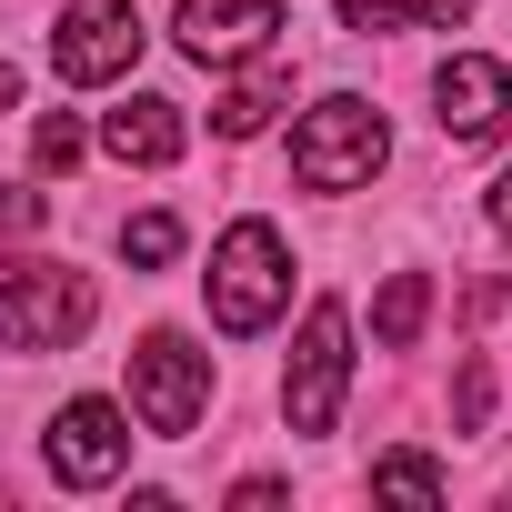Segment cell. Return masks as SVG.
<instances>
[{
  "mask_svg": "<svg viewBox=\"0 0 512 512\" xmlns=\"http://www.w3.org/2000/svg\"><path fill=\"white\" fill-rule=\"evenodd\" d=\"M181 101H161V91H141V101H121L111 121H101V151L111 161H131V171H161V161H181Z\"/></svg>",
  "mask_w": 512,
  "mask_h": 512,
  "instance_id": "cell-10",
  "label": "cell"
},
{
  "mask_svg": "<svg viewBox=\"0 0 512 512\" xmlns=\"http://www.w3.org/2000/svg\"><path fill=\"white\" fill-rule=\"evenodd\" d=\"M382 151H392V131H382V111L352 101V91L312 101L302 131H292V171H302V191H362V181L382 171Z\"/></svg>",
  "mask_w": 512,
  "mask_h": 512,
  "instance_id": "cell-3",
  "label": "cell"
},
{
  "mask_svg": "<svg viewBox=\"0 0 512 512\" xmlns=\"http://www.w3.org/2000/svg\"><path fill=\"white\" fill-rule=\"evenodd\" d=\"M131 61H141V11H131V0H71V11H61V31H51V71L61 81L101 91Z\"/></svg>",
  "mask_w": 512,
  "mask_h": 512,
  "instance_id": "cell-7",
  "label": "cell"
},
{
  "mask_svg": "<svg viewBox=\"0 0 512 512\" xmlns=\"http://www.w3.org/2000/svg\"><path fill=\"white\" fill-rule=\"evenodd\" d=\"M272 111H282V71H251V81H231V91L211 101V131H221V141H251Z\"/></svg>",
  "mask_w": 512,
  "mask_h": 512,
  "instance_id": "cell-13",
  "label": "cell"
},
{
  "mask_svg": "<svg viewBox=\"0 0 512 512\" xmlns=\"http://www.w3.org/2000/svg\"><path fill=\"white\" fill-rule=\"evenodd\" d=\"M282 302H292V251H282V231H272V221H231V231L211 241V322H221V332H262V322H282Z\"/></svg>",
  "mask_w": 512,
  "mask_h": 512,
  "instance_id": "cell-1",
  "label": "cell"
},
{
  "mask_svg": "<svg viewBox=\"0 0 512 512\" xmlns=\"http://www.w3.org/2000/svg\"><path fill=\"white\" fill-rule=\"evenodd\" d=\"M231 512H282V482H272V472H251V482H231Z\"/></svg>",
  "mask_w": 512,
  "mask_h": 512,
  "instance_id": "cell-19",
  "label": "cell"
},
{
  "mask_svg": "<svg viewBox=\"0 0 512 512\" xmlns=\"http://www.w3.org/2000/svg\"><path fill=\"white\" fill-rule=\"evenodd\" d=\"M121 251H131L141 272H161L171 251H181V221H171V211H141V221H121Z\"/></svg>",
  "mask_w": 512,
  "mask_h": 512,
  "instance_id": "cell-15",
  "label": "cell"
},
{
  "mask_svg": "<svg viewBox=\"0 0 512 512\" xmlns=\"http://www.w3.org/2000/svg\"><path fill=\"white\" fill-rule=\"evenodd\" d=\"M181 51L191 61H262L282 31V0H181Z\"/></svg>",
  "mask_w": 512,
  "mask_h": 512,
  "instance_id": "cell-9",
  "label": "cell"
},
{
  "mask_svg": "<svg viewBox=\"0 0 512 512\" xmlns=\"http://www.w3.org/2000/svg\"><path fill=\"white\" fill-rule=\"evenodd\" d=\"M41 452H51V482L101 492V482H121V462H131V422H121V402L81 392V402H61V412H51Z\"/></svg>",
  "mask_w": 512,
  "mask_h": 512,
  "instance_id": "cell-6",
  "label": "cell"
},
{
  "mask_svg": "<svg viewBox=\"0 0 512 512\" xmlns=\"http://www.w3.org/2000/svg\"><path fill=\"white\" fill-rule=\"evenodd\" d=\"M332 11L352 21V31H452V21H472V0H332Z\"/></svg>",
  "mask_w": 512,
  "mask_h": 512,
  "instance_id": "cell-12",
  "label": "cell"
},
{
  "mask_svg": "<svg viewBox=\"0 0 512 512\" xmlns=\"http://www.w3.org/2000/svg\"><path fill=\"white\" fill-rule=\"evenodd\" d=\"M0 231H41V191L31 181H0Z\"/></svg>",
  "mask_w": 512,
  "mask_h": 512,
  "instance_id": "cell-17",
  "label": "cell"
},
{
  "mask_svg": "<svg viewBox=\"0 0 512 512\" xmlns=\"http://www.w3.org/2000/svg\"><path fill=\"white\" fill-rule=\"evenodd\" d=\"M101 292L61 262H0V352H71L91 332Z\"/></svg>",
  "mask_w": 512,
  "mask_h": 512,
  "instance_id": "cell-2",
  "label": "cell"
},
{
  "mask_svg": "<svg viewBox=\"0 0 512 512\" xmlns=\"http://www.w3.org/2000/svg\"><path fill=\"white\" fill-rule=\"evenodd\" d=\"M492 412V362H462V432H482Z\"/></svg>",
  "mask_w": 512,
  "mask_h": 512,
  "instance_id": "cell-18",
  "label": "cell"
},
{
  "mask_svg": "<svg viewBox=\"0 0 512 512\" xmlns=\"http://www.w3.org/2000/svg\"><path fill=\"white\" fill-rule=\"evenodd\" d=\"M432 121H442V141H492L512 121V71L482 61V51H452L432 71Z\"/></svg>",
  "mask_w": 512,
  "mask_h": 512,
  "instance_id": "cell-8",
  "label": "cell"
},
{
  "mask_svg": "<svg viewBox=\"0 0 512 512\" xmlns=\"http://www.w3.org/2000/svg\"><path fill=\"white\" fill-rule=\"evenodd\" d=\"M492 231H502V241H512V171H502V181H492Z\"/></svg>",
  "mask_w": 512,
  "mask_h": 512,
  "instance_id": "cell-20",
  "label": "cell"
},
{
  "mask_svg": "<svg viewBox=\"0 0 512 512\" xmlns=\"http://www.w3.org/2000/svg\"><path fill=\"white\" fill-rule=\"evenodd\" d=\"M11 101H21V71H11V61H0V111H11Z\"/></svg>",
  "mask_w": 512,
  "mask_h": 512,
  "instance_id": "cell-21",
  "label": "cell"
},
{
  "mask_svg": "<svg viewBox=\"0 0 512 512\" xmlns=\"http://www.w3.org/2000/svg\"><path fill=\"white\" fill-rule=\"evenodd\" d=\"M422 322H432V282H422V272H392L382 302H372V342H382V352H412Z\"/></svg>",
  "mask_w": 512,
  "mask_h": 512,
  "instance_id": "cell-11",
  "label": "cell"
},
{
  "mask_svg": "<svg viewBox=\"0 0 512 512\" xmlns=\"http://www.w3.org/2000/svg\"><path fill=\"white\" fill-rule=\"evenodd\" d=\"M201 402H211V352H191L181 332H151V342L131 352V412H141L161 442H181V432L201 422Z\"/></svg>",
  "mask_w": 512,
  "mask_h": 512,
  "instance_id": "cell-5",
  "label": "cell"
},
{
  "mask_svg": "<svg viewBox=\"0 0 512 512\" xmlns=\"http://www.w3.org/2000/svg\"><path fill=\"white\" fill-rule=\"evenodd\" d=\"M31 161H41V171H71V161H81V121H71V111H41V121H31Z\"/></svg>",
  "mask_w": 512,
  "mask_h": 512,
  "instance_id": "cell-16",
  "label": "cell"
},
{
  "mask_svg": "<svg viewBox=\"0 0 512 512\" xmlns=\"http://www.w3.org/2000/svg\"><path fill=\"white\" fill-rule=\"evenodd\" d=\"M372 492H392V502H442V462H422V452H382V462H372Z\"/></svg>",
  "mask_w": 512,
  "mask_h": 512,
  "instance_id": "cell-14",
  "label": "cell"
},
{
  "mask_svg": "<svg viewBox=\"0 0 512 512\" xmlns=\"http://www.w3.org/2000/svg\"><path fill=\"white\" fill-rule=\"evenodd\" d=\"M342 392H352V312L342 302H312L302 312V342H292V372H282L292 432H332L342 422Z\"/></svg>",
  "mask_w": 512,
  "mask_h": 512,
  "instance_id": "cell-4",
  "label": "cell"
}]
</instances>
